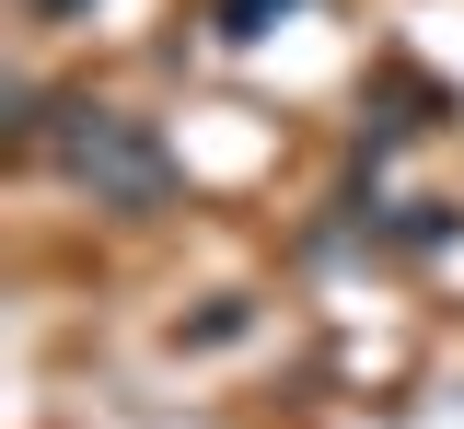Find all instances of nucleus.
<instances>
[{"instance_id":"1","label":"nucleus","mask_w":464,"mask_h":429,"mask_svg":"<svg viewBox=\"0 0 464 429\" xmlns=\"http://www.w3.org/2000/svg\"><path fill=\"white\" fill-rule=\"evenodd\" d=\"M58 163H70V186H93L105 209H163L174 197L163 139L128 117V105H70V117H58Z\"/></svg>"},{"instance_id":"2","label":"nucleus","mask_w":464,"mask_h":429,"mask_svg":"<svg viewBox=\"0 0 464 429\" xmlns=\"http://www.w3.org/2000/svg\"><path fill=\"white\" fill-rule=\"evenodd\" d=\"M279 12H302V0H221V35H232V47H256Z\"/></svg>"},{"instance_id":"3","label":"nucleus","mask_w":464,"mask_h":429,"mask_svg":"<svg viewBox=\"0 0 464 429\" xmlns=\"http://www.w3.org/2000/svg\"><path fill=\"white\" fill-rule=\"evenodd\" d=\"M35 12H70V0H35Z\"/></svg>"}]
</instances>
